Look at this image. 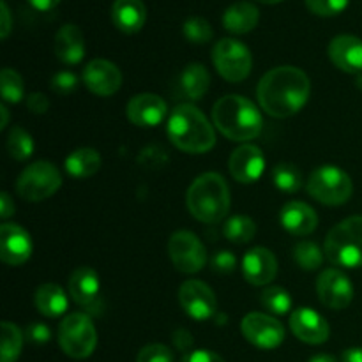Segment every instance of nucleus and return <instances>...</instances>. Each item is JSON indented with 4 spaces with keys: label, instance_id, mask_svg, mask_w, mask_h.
I'll list each match as a JSON object with an SVG mask.
<instances>
[{
    "label": "nucleus",
    "instance_id": "f257e3e1",
    "mask_svg": "<svg viewBox=\"0 0 362 362\" xmlns=\"http://www.w3.org/2000/svg\"><path fill=\"white\" fill-rule=\"evenodd\" d=\"M311 94V83L303 69L279 66L264 74L257 88L262 110L276 119H286L303 110Z\"/></svg>",
    "mask_w": 362,
    "mask_h": 362
},
{
    "label": "nucleus",
    "instance_id": "f03ea898",
    "mask_svg": "<svg viewBox=\"0 0 362 362\" xmlns=\"http://www.w3.org/2000/svg\"><path fill=\"white\" fill-rule=\"evenodd\" d=\"M166 133L177 148L189 154H204L216 144V133L207 117L193 105H179L170 113Z\"/></svg>",
    "mask_w": 362,
    "mask_h": 362
},
{
    "label": "nucleus",
    "instance_id": "7ed1b4c3",
    "mask_svg": "<svg viewBox=\"0 0 362 362\" xmlns=\"http://www.w3.org/2000/svg\"><path fill=\"white\" fill-rule=\"evenodd\" d=\"M214 126L228 140L247 141L260 134L264 120L250 99L243 95H225L212 108Z\"/></svg>",
    "mask_w": 362,
    "mask_h": 362
},
{
    "label": "nucleus",
    "instance_id": "20e7f679",
    "mask_svg": "<svg viewBox=\"0 0 362 362\" xmlns=\"http://www.w3.org/2000/svg\"><path fill=\"white\" fill-rule=\"evenodd\" d=\"M186 204L198 221L207 225L219 223L230 211L228 184L219 173H204L187 189Z\"/></svg>",
    "mask_w": 362,
    "mask_h": 362
},
{
    "label": "nucleus",
    "instance_id": "39448f33",
    "mask_svg": "<svg viewBox=\"0 0 362 362\" xmlns=\"http://www.w3.org/2000/svg\"><path fill=\"white\" fill-rule=\"evenodd\" d=\"M324 253L336 267H362V216H352L336 225L327 233Z\"/></svg>",
    "mask_w": 362,
    "mask_h": 362
},
{
    "label": "nucleus",
    "instance_id": "423d86ee",
    "mask_svg": "<svg viewBox=\"0 0 362 362\" xmlns=\"http://www.w3.org/2000/svg\"><path fill=\"white\" fill-rule=\"evenodd\" d=\"M306 189L324 205H343L354 193V182L349 173L332 165L318 166L310 175Z\"/></svg>",
    "mask_w": 362,
    "mask_h": 362
},
{
    "label": "nucleus",
    "instance_id": "0eeeda50",
    "mask_svg": "<svg viewBox=\"0 0 362 362\" xmlns=\"http://www.w3.org/2000/svg\"><path fill=\"white\" fill-rule=\"evenodd\" d=\"M59 345L73 359H87L98 345V332L87 313L67 315L59 325Z\"/></svg>",
    "mask_w": 362,
    "mask_h": 362
},
{
    "label": "nucleus",
    "instance_id": "6e6552de",
    "mask_svg": "<svg viewBox=\"0 0 362 362\" xmlns=\"http://www.w3.org/2000/svg\"><path fill=\"white\" fill-rule=\"evenodd\" d=\"M62 184V175L55 165L48 161L32 163L18 177L16 191L23 200L42 202L53 197Z\"/></svg>",
    "mask_w": 362,
    "mask_h": 362
},
{
    "label": "nucleus",
    "instance_id": "1a4fd4ad",
    "mask_svg": "<svg viewBox=\"0 0 362 362\" xmlns=\"http://www.w3.org/2000/svg\"><path fill=\"white\" fill-rule=\"evenodd\" d=\"M212 60L218 73L232 83L246 80L253 67V57L247 46L232 37H225L216 42L212 49Z\"/></svg>",
    "mask_w": 362,
    "mask_h": 362
},
{
    "label": "nucleus",
    "instance_id": "9d476101",
    "mask_svg": "<svg viewBox=\"0 0 362 362\" xmlns=\"http://www.w3.org/2000/svg\"><path fill=\"white\" fill-rule=\"evenodd\" d=\"M168 255L177 271L184 274H194L207 264V251L194 233L180 230L168 240Z\"/></svg>",
    "mask_w": 362,
    "mask_h": 362
},
{
    "label": "nucleus",
    "instance_id": "9b49d317",
    "mask_svg": "<svg viewBox=\"0 0 362 362\" xmlns=\"http://www.w3.org/2000/svg\"><path fill=\"white\" fill-rule=\"evenodd\" d=\"M244 338L251 345L264 350L278 349L285 341V329L276 318L264 313H250L240 324Z\"/></svg>",
    "mask_w": 362,
    "mask_h": 362
},
{
    "label": "nucleus",
    "instance_id": "f8f14e48",
    "mask_svg": "<svg viewBox=\"0 0 362 362\" xmlns=\"http://www.w3.org/2000/svg\"><path fill=\"white\" fill-rule=\"evenodd\" d=\"M179 300L182 310L194 320H209L214 318L216 308V296L209 285L198 279H189L182 283L179 290Z\"/></svg>",
    "mask_w": 362,
    "mask_h": 362
},
{
    "label": "nucleus",
    "instance_id": "ddd939ff",
    "mask_svg": "<svg viewBox=\"0 0 362 362\" xmlns=\"http://www.w3.org/2000/svg\"><path fill=\"white\" fill-rule=\"evenodd\" d=\"M318 299L331 310H345L354 299V286L339 269H325L317 281Z\"/></svg>",
    "mask_w": 362,
    "mask_h": 362
},
{
    "label": "nucleus",
    "instance_id": "4468645a",
    "mask_svg": "<svg viewBox=\"0 0 362 362\" xmlns=\"http://www.w3.org/2000/svg\"><path fill=\"white\" fill-rule=\"evenodd\" d=\"M83 81L90 92L95 95H108L115 94L122 85V73L113 62L105 59H94L85 66Z\"/></svg>",
    "mask_w": 362,
    "mask_h": 362
},
{
    "label": "nucleus",
    "instance_id": "2eb2a0df",
    "mask_svg": "<svg viewBox=\"0 0 362 362\" xmlns=\"http://www.w3.org/2000/svg\"><path fill=\"white\" fill-rule=\"evenodd\" d=\"M32 240L25 228L16 223L0 226V258L7 265H21L30 258Z\"/></svg>",
    "mask_w": 362,
    "mask_h": 362
},
{
    "label": "nucleus",
    "instance_id": "dca6fc26",
    "mask_svg": "<svg viewBox=\"0 0 362 362\" xmlns=\"http://www.w3.org/2000/svg\"><path fill=\"white\" fill-rule=\"evenodd\" d=\"M126 115L134 126L156 127L168 115V106L161 95L138 94L126 106Z\"/></svg>",
    "mask_w": 362,
    "mask_h": 362
},
{
    "label": "nucleus",
    "instance_id": "f3484780",
    "mask_svg": "<svg viewBox=\"0 0 362 362\" xmlns=\"http://www.w3.org/2000/svg\"><path fill=\"white\" fill-rule=\"evenodd\" d=\"M228 168L237 182L253 184L264 173L265 158L257 145H240L230 156Z\"/></svg>",
    "mask_w": 362,
    "mask_h": 362
},
{
    "label": "nucleus",
    "instance_id": "a211bd4d",
    "mask_svg": "<svg viewBox=\"0 0 362 362\" xmlns=\"http://www.w3.org/2000/svg\"><path fill=\"white\" fill-rule=\"evenodd\" d=\"M290 329L300 341L308 345H322L329 339V324L320 313L310 308H297L290 315Z\"/></svg>",
    "mask_w": 362,
    "mask_h": 362
},
{
    "label": "nucleus",
    "instance_id": "6ab92c4d",
    "mask_svg": "<svg viewBox=\"0 0 362 362\" xmlns=\"http://www.w3.org/2000/svg\"><path fill=\"white\" fill-rule=\"evenodd\" d=\"M69 296L88 313H99V276L90 267H78L69 276Z\"/></svg>",
    "mask_w": 362,
    "mask_h": 362
},
{
    "label": "nucleus",
    "instance_id": "aec40b11",
    "mask_svg": "<svg viewBox=\"0 0 362 362\" xmlns=\"http://www.w3.org/2000/svg\"><path fill=\"white\" fill-rule=\"evenodd\" d=\"M243 272L247 283L255 286L269 285L278 274V260L265 247L250 250L243 258Z\"/></svg>",
    "mask_w": 362,
    "mask_h": 362
},
{
    "label": "nucleus",
    "instance_id": "412c9836",
    "mask_svg": "<svg viewBox=\"0 0 362 362\" xmlns=\"http://www.w3.org/2000/svg\"><path fill=\"white\" fill-rule=\"evenodd\" d=\"M332 64L345 73H362V39L356 35H336L329 45Z\"/></svg>",
    "mask_w": 362,
    "mask_h": 362
},
{
    "label": "nucleus",
    "instance_id": "4be33fe9",
    "mask_svg": "<svg viewBox=\"0 0 362 362\" xmlns=\"http://www.w3.org/2000/svg\"><path fill=\"white\" fill-rule=\"evenodd\" d=\"M279 221L286 232H290L292 235L304 237L317 230L318 216L304 202H288L286 205H283Z\"/></svg>",
    "mask_w": 362,
    "mask_h": 362
},
{
    "label": "nucleus",
    "instance_id": "5701e85b",
    "mask_svg": "<svg viewBox=\"0 0 362 362\" xmlns=\"http://www.w3.org/2000/svg\"><path fill=\"white\" fill-rule=\"evenodd\" d=\"M55 55L67 66L80 64L85 57V37L76 25H64L55 35Z\"/></svg>",
    "mask_w": 362,
    "mask_h": 362
},
{
    "label": "nucleus",
    "instance_id": "b1692460",
    "mask_svg": "<svg viewBox=\"0 0 362 362\" xmlns=\"http://www.w3.org/2000/svg\"><path fill=\"white\" fill-rule=\"evenodd\" d=\"M147 9L141 0H115L112 6V21L124 34H136L144 28Z\"/></svg>",
    "mask_w": 362,
    "mask_h": 362
},
{
    "label": "nucleus",
    "instance_id": "393cba45",
    "mask_svg": "<svg viewBox=\"0 0 362 362\" xmlns=\"http://www.w3.org/2000/svg\"><path fill=\"white\" fill-rule=\"evenodd\" d=\"M258 20H260L258 7L255 4L246 2V0L235 2L223 13V27L237 35L247 34V32L253 30L258 25Z\"/></svg>",
    "mask_w": 362,
    "mask_h": 362
},
{
    "label": "nucleus",
    "instance_id": "a878e982",
    "mask_svg": "<svg viewBox=\"0 0 362 362\" xmlns=\"http://www.w3.org/2000/svg\"><path fill=\"white\" fill-rule=\"evenodd\" d=\"M177 85H179L180 95L191 99V101H198L207 94L209 87H211V74H209L207 67L202 64H189L180 73Z\"/></svg>",
    "mask_w": 362,
    "mask_h": 362
},
{
    "label": "nucleus",
    "instance_id": "bb28decb",
    "mask_svg": "<svg viewBox=\"0 0 362 362\" xmlns=\"http://www.w3.org/2000/svg\"><path fill=\"white\" fill-rule=\"evenodd\" d=\"M67 296L55 283H45L35 292V308L48 318L60 317L67 311Z\"/></svg>",
    "mask_w": 362,
    "mask_h": 362
},
{
    "label": "nucleus",
    "instance_id": "cd10ccee",
    "mask_svg": "<svg viewBox=\"0 0 362 362\" xmlns=\"http://www.w3.org/2000/svg\"><path fill=\"white\" fill-rule=\"evenodd\" d=\"M99 168H101V156L94 148H78V151L71 152L66 159L67 173L76 179L92 177L99 172Z\"/></svg>",
    "mask_w": 362,
    "mask_h": 362
},
{
    "label": "nucleus",
    "instance_id": "c85d7f7f",
    "mask_svg": "<svg viewBox=\"0 0 362 362\" xmlns=\"http://www.w3.org/2000/svg\"><path fill=\"white\" fill-rule=\"evenodd\" d=\"M225 237L233 244H246L257 233V225L251 218L247 216H232V218L226 221L225 228Z\"/></svg>",
    "mask_w": 362,
    "mask_h": 362
},
{
    "label": "nucleus",
    "instance_id": "c756f323",
    "mask_svg": "<svg viewBox=\"0 0 362 362\" xmlns=\"http://www.w3.org/2000/svg\"><path fill=\"white\" fill-rule=\"evenodd\" d=\"M23 346V334L11 322H2V350L0 362H16Z\"/></svg>",
    "mask_w": 362,
    "mask_h": 362
},
{
    "label": "nucleus",
    "instance_id": "7c9ffc66",
    "mask_svg": "<svg viewBox=\"0 0 362 362\" xmlns=\"http://www.w3.org/2000/svg\"><path fill=\"white\" fill-rule=\"evenodd\" d=\"M272 180H274L276 187L285 193H296L303 186V173L296 165L290 163H279L274 170H272Z\"/></svg>",
    "mask_w": 362,
    "mask_h": 362
},
{
    "label": "nucleus",
    "instance_id": "2f4dec72",
    "mask_svg": "<svg viewBox=\"0 0 362 362\" xmlns=\"http://www.w3.org/2000/svg\"><path fill=\"white\" fill-rule=\"evenodd\" d=\"M7 152L16 161H25V159H28L32 156V152H34V140H32V136L23 127L14 126L9 131V136H7Z\"/></svg>",
    "mask_w": 362,
    "mask_h": 362
},
{
    "label": "nucleus",
    "instance_id": "473e14b6",
    "mask_svg": "<svg viewBox=\"0 0 362 362\" xmlns=\"http://www.w3.org/2000/svg\"><path fill=\"white\" fill-rule=\"evenodd\" d=\"M293 258L304 271H317L324 264V251L313 240H300L293 247Z\"/></svg>",
    "mask_w": 362,
    "mask_h": 362
},
{
    "label": "nucleus",
    "instance_id": "72a5a7b5",
    "mask_svg": "<svg viewBox=\"0 0 362 362\" xmlns=\"http://www.w3.org/2000/svg\"><path fill=\"white\" fill-rule=\"evenodd\" d=\"M262 306L274 315H285L292 310V297L281 286H269L262 292Z\"/></svg>",
    "mask_w": 362,
    "mask_h": 362
},
{
    "label": "nucleus",
    "instance_id": "f704fd0d",
    "mask_svg": "<svg viewBox=\"0 0 362 362\" xmlns=\"http://www.w3.org/2000/svg\"><path fill=\"white\" fill-rule=\"evenodd\" d=\"M184 37L194 45H205L212 39L214 30H212L211 23L202 16H191L184 21L182 25Z\"/></svg>",
    "mask_w": 362,
    "mask_h": 362
},
{
    "label": "nucleus",
    "instance_id": "c9c22d12",
    "mask_svg": "<svg viewBox=\"0 0 362 362\" xmlns=\"http://www.w3.org/2000/svg\"><path fill=\"white\" fill-rule=\"evenodd\" d=\"M0 88H2L4 101L7 103H20L25 95L23 80L11 67L2 69V74H0Z\"/></svg>",
    "mask_w": 362,
    "mask_h": 362
},
{
    "label": "nucleus",
    "instance_id": "e433bc0d",
    "mask_svg": "<svg viewBox=\"0 0 362 362\" xmlns=\"http://www.w3.org/2000/svg\"><path fill=\"white\" fill-rule=\"evenodd\" d=\"M350 0H306V7L317 16H336L343 13Z\"/></svg>",
    "mask_w": 362,
    "mask_h": 362
},
{
    "label": "nucleus",
    "instance_id": "4c0bfd02",
    "mask_svg": "<svg viewBox=\"0 0 362 362\" xmlns=\"http://www.w3.org/2000/svg\"><path fill=\"white\" fill-rule=\"evenodd\" d=\"M136 362H173V354L166 345L152 343L138 352Z\"/></svg>",
    "mask_w": 362,
    "mask_h": 362
},
{
    "label": "nucleus",
    "instance_id": "58836bf2",
    "mask_svg": "<svg viewBox=\"0 0 362 362\" xmlns=\"http://www.w3.org/2000/svg\"><path fill=\"white\" fill-rule=\"evenodd\" d=\"M138 161H140L145 168L154 170L165 166L166 161H168V156H166L165 148H161L159 145H151V147H147L141 152Z\"/></svg>",
    "mask_w": 362,
    "mask_h": 362
},
{
    "label": "nucleus",
    "instance_id": "ea45409f",
    "mask_svg": "<svg viewBox=\"0 0 362 362\" xmlns=\"http://www.w3.org/2000/svg\"><path fill=\"white\" fill-rule=\"evenodd\" d=\"M78 87V78L76 74L71 73V71H62V73H57L55 76L52 78V88L59 94L67 95L71 92L76 90Z\"/></svg>",
    "mask_w": 362,
    "mask_h": 362
},
{
    "label": "nucleus",
    "instance_id": "a19ab883",
    "mask_svg": "<svg viewBox=\"0 0 362 362\" xmlns=\"http://www.w3.org/2000/svg\"><path fill=\"white\" fill-rule=\"evenodd\" d=\"M212 269L219 274H232L237 267V258L232 251H218L211 260Z\"/></svg>",
    "mask_w": 362,
    "mask_h": 362
},
{
    "label": "nucleus",
    "instance_id": "79ce46f5",
    "mask_svg": "<svg viewBox=\"0 0 362 362\" xmlns=\"http://www.w3.org/2000/svg\"><path fill=\"white\" fill-rule=\"evenodd\" d=\"M25 338L35 345H45L52 338V331L48 329V325L41 324V322H32L25 329Z\"/></svg>",
    "mask_w": 362,
    "mask_h": 362
},
{
    "label": "nucleus",
    "instance_id": "37998d69",
    "mask_svg": "<svg viewBox=\"0 0 362 362\" xmlns=\"http://www.w3.org/2000/svg\"><path fill=\"white\" fill-rule=\"evenodd\" d=\"M27 108L30 110L32 113H37V115H42V113L48 112L49 101L45 94L41 92H32L27 98Z\"/></svg>",
    "mask_w": 362,
    "mask_h": 362
},
{
    "label": "nucleus",
    "instance_id": "c03bdc74",
    "mask_svg": "<svg viewBox=\"0 0 362 362\" xmlns=\"http://www.w3.org/2000/svg\"><path fill=\"white\" fill-rule=\"evenodd\" d=\"M180 362H225V361H223L218 354L211 352V350H193V352H187Z\"/></svg>",
    "mask_w": 362,
    "mask_h": 362
},
{
    "label": "nucleus",
    "instance_id": "a18cd8bd",
    "mask_svg": "<svg viewBox=\"0 0 362 362\" xmlns=\"http://www.w3.org/2000/svg\"><path fill=\"white\" fill-rule=\"evenodd\" d=\"M173 345L180 350V352H187L193 346V336L186 329H177L173 332Z\"/></svg>",
    "mask_w": 362,
    "mask_h": 362
},
{
    "label": "nucleus",
    "instance_id": "49530a36",
    "mask_svg": "<svg viewBox=\"0 0 362 362\" xmlns=\"http://www.w3.org/2000/svg\"><path fill=\"white\" fill-rule=\"evenodd\" d=\"M14 214V202L7 193L0 194V218L7 219L9 216Z\"/></svg>",
    "mask_w": 362,
    "mask_h": 362
},
{
    "label": "nucleus",
    "instance_id": "de8ad7c7",
    "mask_svg": "<svg viewBox=\"0 0 362 362\" xmlns=\"http://www.w3.org/2000/svg\"><path fill=\"white\" fill-rule=\"evenodd\" d=\"M0 11H2V30H0V37L7 39L11 32V13L6 2H0Z\"/></svg>",
    "mask_w": 362,
    "mask_h": 362
},
{
    "label": "nucleus",
    "instance_id": "09e8293b",
    "mask_svg": "<svg viewBox=\"0 0 362 362\" xmlns=\"http://www.w3.org/2000/svg\"><path fill=\"white\" fill-rule=\"evenodd\" d=\"M35 11H41V13H46V11L55 9L60 4V0H27Z\"/></svg>",
    "mask_w": 362,
    "mask_h": 362
},
{
    "label": "nucleus",
    "instance_id": "8fccbe9b",
    "mask_svg": "<svg viewBox=\"0 0 362 362\" xmlns=\"http://www.w3.org/2000/svg\"><path fill=\"white\" fill-rule=\"evenodd\" d=\"M343 362H362V349H349L343 352Z\"/></svg>",
    "mask_w": 362,
    "mask_h": 362
},
{
    "label": "nucleus",
    "instance_id": "3c124183",
    "mask_svg": "<svg viewBox=\"0 0 362 362\" xmlns=\"http://www.w3.org/2000/svg\"><path fill=\"white\" fill-rule=\"evenodd\" d=\"M310 362H338L332 356H325V354H320V356H315Z\"/></svg>",
    "mask_w": 362,
    "mask_h": 362
},
{
    "label": "nucleus",
    "instance_id": "603ef678",
    "mask_svg": "<svg viewBox=\"0 0 362 362\" xmlns=\"http://www.w3.org/2000/svg\"><path fill=\"white\" fill-rule=\"evenodd\" d=\"M0 113H2V122H0V129H4V127L7 126V120H9V112H7L6 106H0Z\"/></svg>",
    "mask_w": 362,
    "mask_h": 362
},
{
    "label": "nucleus",
    "instance_id": "864d4df0",
    "mask_svg": "<svg viewBox=\"0 0 362 362\" xmlns=\"http://www.w3.org/2000/svg\"><path fill=\"white\" fill-rule=\"evenodd\" d=\"M258 2H262V4H269V6H272V4L283 2V0H258Z\"/></svg>",
    "mask_w": 362,
    "mask_h": 362
},
{
    "label": "nucleus",
    "instance_id": "5fc2aeb1",
    "mask_svg": "<svg viewBox=\"0 0 362 362\" xmlns=\"http://www.w3.org/2000/svg\"><path fill=\"white\" fill-rule=\"evenodd\" d=\"M357 83H359V87H362V73L359 74V78H357Z\"/></svg>",
    "mask_w": 362,
    "mask_h": 362
}]
</instances>
